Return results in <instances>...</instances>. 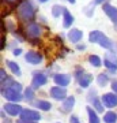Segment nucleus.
<instances>
[{
  "instance_id": "obj_1",
  "label": "nucleus",
  "mask_w": 117,
  "mask_h": 123,
  "mask_svg": "<svg viewBox=\"0 0 117 123\" xmlns=\"http://www.w3.org/2000/svg\"><path fill=\"white\" fill-rule=\"evenodd\" d=\"M17 14L19 21L22 22H29L30 23L35 17V8L31 4L30 0H22L19 6L17 7Z\"/></svg>"
},
{
  "instance_id": "obj_2",
  "label": "nucleus",
  "mask_w": 117,
  "mask_h": 123,
  "mask_svg": "<svg viewBox=\"0 0 117 123\" xmlns=\"http://www.w3.org/2000/svg\"><path fill=\"white\" fill-rule=\"evenodd\" d=\"M89 41L90 43H95V44L101 45L105 49H113L116 47V44H113V41L110 38H108L100 30H93L89 34Z\"/></svg>"
},
{
  "instance_id": "obj_3",
  "label": "nucleus",
  "mask_w": 117,
  "mask_h": 123,
  "mask_svg": "<svg viewBox=\"0 0 117 123\" xmlns=\"http://www.w3.org/2000/svg\"><path fill=\"white\" fill-rule=\"evenodd\" d=\"M23 33L26 34L27 38L37 40L39 36L42 34V29H41V26H39L38 23L30 22V23H27V25H26V27H25V31H23Z\"/></svg>"
},
{
  "instance_id": "obj_4",
  "label": "nucleus",
  "mask_w": 117,
  "mask_h": 123,
  "mask_svg": "<svg viewBox=\"0 0 117 123\" xmlns=\"http://www.w3.org/2000/svg\"><path fill=\"white\" fill-rule=\"evenodd\" d=\"M104 66L108 68L110 73L117 71V56L114 52H108L104 57Z\"/></svg>"
},
{
  "instance_id": "obj_5",
  "label": "nucleus",
  "mask_w": 117,
  "mask_h": 123,
  "mask_svg": "<svg viewBox=\"0 0 117 123\" xmlns=\"http://www.w3.org/2000/svg\"><path fill=\"white\" fill-rule=\"evenodd\" d=\"M19 116H21L22 120H27V122H37V120L41 119V114H39L38 111L29 110V108H25Z\"/></svg>"
},
{
  "instance_id": "obj_6",
  "label": "nucleus",
  "mask_w": 117,
  "mask_h": 123,
  "mask_svg": "<svg viewBox=\"0 0 117 123\" xmlns=\"http://www.w3.org/2000/svg\"><path fill=\"white\" fill-rule=\"evenodd\" d=\"M46 82H48V77L44 74V73H34L33 79H31V88L35 90V89L44 86Z\"/></svg>"
},
{
  "instance_id": "obj_7",
  "label": "nucleus",
  "mask_w": 117,
  "mask_h": 123,
  "mask_svg": "<svg viewBox=\"0 0 117 123\" xmlns=\"http://www.w3.org/2000/svg\"><path fill=\"white\" fill-rule=\"evenodd\" d=\"M101 101L106 108H114L117 105V94L116 93H105L101 97Z\"/></svg>"
},
{
  "instance_id": "obj_8",
  "label": "nucleus",
  "mask_w": 117,
  "mask_h": 123,
  "mask_svg": "<svg viewBox=\"0 0 117 123\" xmlns=\"http://www.w3.org/2000/svg\"><path fill=\"white\" fill-rule=\"evenodd\" d=\"M3 110H4L8 115H11V116H18V115L22 114L23 108H22L18 103H7V104H4Z\"/></svg>"
},
{
  "instance_id": "obj_9",
  "label": "nucleus",
  "mask_w": 117,
  "mask_h": 123,
  "mask_svg": "<svg viewBox=\"0 0 117 123\" xmlns=\"http://www.w3.org/2000/svg\"><path fill=\"white\" fill-rule=\"evenodd\" d=\"M1 93H3V96H4L10 103H19L21 100H23V97H22L21 93L15 92L12 89H6V90H3Z\"/></svg>"
},
{
  "instance_id": "obj_10",
  "label": "nucleus",
  "mask_w": 117,
  "mask_h": 123,
  "mask_svg": "<svg viewBox=\"0 0 117 123\" xmlns=\"http://www.w3.org/2000/svg\"><path fill=\"white\" fill-rule=\"evenodd\" d=\"M102 10H104V12L110 18V21L117 26V8L116 7L112 6V4H109V3H105V4L102 6Z\"/></svg>"
},
{
  "instance_id": "obj_11",
  "label": "nucleus",
  "mask_w": 117,
  "mask_h": 123,
  "mask_svg": "<svg viewBox=\"0 0 117 123\" xmlns=\"http://www.w3.org/2000/svg\"><path fill=\"white\" fill-rule=\"evenodd\" d=\"M25 60L30 64H39L42 62V55L39 52H35V51H29L25 55Z\"/></svg>"
},
{
  "instance_id": "obj_12",
  "label": "nucleus",
  "mask_w": 117,
  "mask_h": 123,
  "mask_svg": "<svg viewBox=\"0 0 117 123\" xmlns=\"http://www.w3.org/2000/svg\"><path fill=\"white\" fill-rule=\"evenodd\" d=\"M50 97H53L55 100L64 101L67 98V90H65V88H61V86H53L50 89Z\"/></svg>"
},
{
  "instance_id": "obj_13",
  "label": "nucleus",
  "mask_w": 117,
  "mask_h": 123,
  "mask_svg": "<svg viewBox=\"0 0 117 123\" xmlns=\"http://www.w3.org/2000/svg\"><path fill=\"white\" fill-rule=\"evenodd\" d=\"M53 81L56 82L57 86L65 88V86H68V85H69L71 78H69V75H67V74H56L55 77H53Z\"/></svg>"
},
{
  "instance_id": "obj_14",
  "label": "nucleus",
  "mask_w": 117,
  "mask_h": 123,
  "mask_svg": "<svg viewBox=\"0 0 117 123\" xmlns=\"http://www.w3.org/2000/svg\"><path fill=\"white\" fill-rule=\"evenodd\" d=\"M75 105V97H67L64 101H63V104H61V112H64V114H68L71 112V110L74 108Z\"/></svg>"
},
{
  "instance_id": "obj_15",
  "label": "nucleus",
  "mask_w": 117,
  "mask_h": 123,
  "mask_svg": "<svg viewBox=\"0 0 117 123\" xmlns=\"http://www.w3.org/2000/svg\"><path fill=\"white\" fill-rule=\"evenodd\" d=\"M83 37V31H80L79 29H71V30L68 31V38L71 43H74V44H76V43H79L80 40H82Z\"/></svg>"
},
{
  "instance_id": "obj_16",
  "label": "nucleus",
  "mask_w": 117,
  "mask_h": 123,
  "mask_svg": "<svg viewBox=\"0 0 117 123\" xmlns=\"http://www.w3.org/2000/svg\"><path fill=\"white\" fill-rule=\"evenodd\" d=\"M78 81H79V86H80V88H83V89H86V88H89V86H90V84L93 82V75L84 73V74H83L82 77L78 79Z\"/></svg>"
},
{
  "instance_id": "obj_17",
  "label": "nucleus",
  "mask_w": 117,
  "mask_h": 123,
  "mask_svg": "<svg viewBox=\"0 0 117 123\" xmlns=\"http://www.w3.org/2000/svg\"><path fill=\"white\" fill-rule=\"evenodd\" d=\"M72 23H74V17L71 15V12L68 10L64 8V12H63V26L65 29H68V27H71Z\"/></svg>"
},
{
  "instance_id": "obj_18",
  "label": "nucleus",
  "mask_w": 117,
  "mask_h": 123,
  "mask_svg": "<svg viewBox=\"0 0 117 123\" xmlns=\"http://www.w3.org/2000/svg\"><path fill=\"white\" fill-rule=\"evenodd\" d=\"M87 115H89V123H100V118H98V115L97 112L91 107H87Z\"/></svg>"
},
{
  "instance_id": "obj_19",
  "label": "nucleus",
  "mask_w": 117,
  "mask_h": 123,
  "mask_svg": "<svg viewBox=\"0 0 117 123\" xmlns=\"http://www.w3.org/2000/svg\"><path fill=\"white\" fill-rule=\"evenodd\" d=\"M89 101L93 103V107H94L98 112H104V104H102V101H100L97 97H91V94H89Z\"/></svg>"
},
{
  "instance_id": "obj_20",
  "label": "nucleus",
  "mask_w": 117,
  "mask_h": 123,
  "mask_svg": "<svg viewBox=\"0 0 117 123\" xmlns=\"http://www.w3.org/2000/svg\"><path fill=\"white\" fill-rule=\"evenodd\" d=\"M34 105L37 107V108H39V110H42V111H49L52 108V104H50L49 101H45V100L34 101Z\"/></svg>"
},
{
  "instance_id": "obj_21",
  "label": "nucleus",
  "mask_w": 117,
  "mask_h": 123,
  "mask_svg": "<svg viewBox=\"0 0 117 123\" xmlns=\"http://www.w3.org/2000/svg\"><path fill=\"white\" fill-rule=\"evenodd\" d=\"M6 63H7V66H8V68L11 71H12L14 74L17 75V77H19V75L22 74V71H21V68H19V66H18L17 63H15V62H11V60H7L6 62Z\"/></svg>"
},
{
  "instance_id": "obj_22",
  "label": "nucleus",
  "mask_w": 117,
  "mask_h": 123,
  "mask_svg": "<svg viewBox=\"0 0 117 123\" xmlns=\"http://www.w3.org/2000/svg\"><path fill=\"white\" fill-rule=\"evenodd\" d=\"M104 122L105 123H116L117 122V114H114L113 111H109L104 115Z\"/></svg>"
},
{
  "instance_id": "obj_23",
  "label": "nucleus",
  "mask_w": 117,
  "mask_h": 123,
  "mask_svg": "<svg viewBox=\"0 0 117 123\" xmlns=\"http://www.w3.org/2000/svg\"><path fill=\"white\" fill-rule=\"evenodd\" d=\"M97 82H98L100 86H105V85L109 82V75L105 74V73H101V74L98 75V78H97Z\"/></svg>"
},
{
  "instance_id": "obj_24",
  "label": "nucleus",
  "mask_w": 117,
  "mask_h": 123,
  "mask_svg": "<svg viewBox=\"0 0 117 123\" xmlns=\"http://www.w3.org/2000/svg\"><path fill=\"white\" fill-rule=\"evenodd\" d=\"M89 63H90L91 66H94V67H100L101 64H102L101 59L97 56V55H90V56H89Z\"/></svg>"
},
{
  "instance_id": "obj_25",
  "label": "nucleus",
  "mask_w": 117,
  "mask_h": 123,
  "mask_svg": "<svg viewBox=\"0 0 117 123\" xmlns=\"http://www.w3.org/2000/svg\"><path fill=\"white\" fill-rule=\"evenodd\" d=\"M15 82L11 77H7V78L4 79V81H1V92L3 90H6V89H8V88H11L12 86V84Z\"/></svg>"
},
{
  "instance_id": "obj_26",
  "label": "nucleus",
  "mask_w": 117,
  "mask_h": 123,
  "mask_svg": "<svg viewBox=\"0 0 117 123\" xmlns=\"http://www.w3.org/2000/svg\"><path fill=\"white\" fill-rule=\"evenodd\" d=\"M63 12H64V7H61V6H59V4H55L52 7V15L55 18H59L60 14H63Z\"/></svg>"
},
{
  "instance_id": "obj_27",
  "label": "nucleus",
  "mask_w": 117,
  "mask_h": 123,
  "mask_svg": "<svg viewBox=\"0 0 117 123\" xmlns=\"http://www.w3.org/2000/svg\"><path fill=\"white\" fill-rule=\"evenodd\" d=\"M25 98H26L27 101H33V98H34V89L27 88L26 90H25Z\"/></svg>"
},
{
  "instance_id": "obj_28",
  "label": "nucleus",
  "mask_w": 117,
  "mask_h": 123,
  "mask_svg": "<svg viewBox=\"0 0 117 123\" xmlns=\"http://www.w3.org/2000/svg\"><path fill=\"white\" fill-rule=\"evenodd\" d=\"M8 89H12V90H15V92H19V93H21L22 85H21V84H18V82H14L12 86H11V88H8Z\"/></svg>"
},
{
  "instance_id": "obj_29",
  "label": "nucleus",
  "mask_w": 117,
  "mask_h": 123,
  "mask_svg": "<svg viewBox=\"0 0 117 123\" xmlns=\"http://www.w3.org/2000/svg\"><path fill=\"white\" fill-rule=\"evenodd\" d=\"M7 77H8V75H7V73L4 71V68H0V81H4Z\"/></svg>"
},
{
  "instance_id": "obj_30",
  "label": "nucleus",
  "mask_w": 117,
  "mask_h": 123,
  "mask_svg": "<svg viewBox=\"0 0 117 123\" xmlns=\"http://www.w3.org/2000/svg\"><path fill=\"white\" fill-rule=\"evenodd\" d=\"M112 90H113V93H116L117 94V81L112 82Z\"/></svg>"
},
{
  "instance_id": "obj_31",
  "label": "nucleus",
  "mask_w": 117,
  "mask_h": 123,
  "mask_svg": "<svg viewBox=\"0 0 117 123\" xmlns=\"http://www.w3.org/2000/svg\"><path fill=\"white\" fill-rule=\"evenodd\" d=\"M4 45H6V36H1V45H0V49L1 51L4 49Z\"/></svg>"
},
{
  "instance_id": "obj_32",
  "label": "nucleus",
  "mask_w": 117,
  "mask_h": 123,
  "mask_svg": "<svg viewBox=\"0 0 117 123\" xmlns=\"http://www.w3.org/2000/svg\"><path fill=\"white\" fill-rule=\"evenodd\" d=\"M21 53H22V49H21V48H17V49H14V55H15V56H19Z\"/></svg>"
},
{
  "instance_id": "obj_33",
  "label": "nucleus",
  "mask_w": 117,
  "mask_h": 123,
  "mask_svg": "<svg viewBox=\"0 0 117 123\" xmlns=\"http://www.w3.org/2000/svg\"><path fill=\"white\" fill-rule=\"evenodd\" d=\"M71 122H72V123H78L79 120H78V118H76V116H71Z\"/></svg>"
},
{
  "instance_id": "obj_34",
  "label": "nucleus",
  "mask_w": 117,
  "mask_h": 123,
  "mask_svg": "<svg viewBox=\"0 0 117 123\" xmlns=\"http://www.w3.org/2000/svg\"><path fill=\"white\" fill-rule=\"evenodd\" d=\"M17 123H37V122H27V120H22V119H19Z\"/></svg>"
},
{
  "instance_id": "obj_35",
  "label": "nucleus",
  "mask_w": 117,
  "mask_h": 123,
  "mask_svg": "<svg viewBox=\"0 0 117 123\" xmlns=\"http://www.w3.org/2000/svg\"><path fill=\"white\" fill-rule=\"evenodd\" d=\"M94 3H95V4H102L104 0H94Z\"/></svg>"
},
{
  "instance_id": "obj_36",
  "label": "nucleus",
  "mask_w": 117,
  "mask_h": 123,
  "mask_svg": "<svg viewBox=\"0 0 117 123\" xmlns=\"http://www.w3.org/2000/svg\"><path fill=\"white\" fill-rule=\"evenodd\" d=\"M86 48V47H84V45H78V49L79 51H83V49Z\"/></svg>"
},
{
  "instance_id": "obj_37",
  "label": "nucleus",
  "mask_w": 117,
  "mask_h": 123,
  "mask_svg": "<svg viewBox=\"0 0 117 123\" xmlns=\"http://www.w3.org/2000/svg\"><path fill=\"white\" fill-rule=\"evenodd\" d=\"M67 1H69L71 4H74V3H75V1H76V0H67Z\"/></svg>"
},
{
  "instance_id": "obj_38",
  "label": "nucleus",
  "mask_w": 117,
  "mask_h": 123,
  "mask_svg": "<svg viewBox=\"0 0 117 123\" xmlns=\"http://www.w3.org/2000/svg\"><path fill=\"white\" fill-rule=\"evenodd\" d=\"M39 3H45V1H48V0H38Z\"/></svg>"
},
{
  "instance_id": "obj_39",
  "label": "nucleus",
  "mask_w": 117,
  "mask_h": 123,
  "mask_svg": "<svg viewBox=\"0 0 117 123\" xmlns=\"http://www.w3.org/2000/svg\"><path fill=\"white\" fill-rule=\"evenodd\" d=\"M78 123H80V122H78Z\"/></svg>"
}]
</instances>
